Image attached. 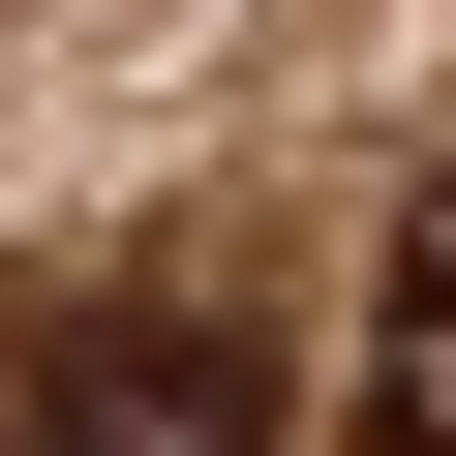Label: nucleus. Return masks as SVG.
Listing matches in <instances>:
<instances>
[{
  "label": "nucleus",
  "mask_w": 456,
  "mask_h": 456,
  "mask_svg": "<svg viewBox=\"0 0 456 456\" xmlns=\"http://www.w3.org/2000/svg\"><path fill=\"white\" fill-rule=\"evenodd\" d=\"M0 456H274V365L213 305H61L31 395H0Z\"/></svg>",
  "instance_id": "nucleus-1"
},
{
  "label": "nucleus",
  "mask_w": 456,
  "mask_h": 456,
  "mask_svg": "<svg viewBox=\"0 0 456 456\" xmlns=\"http://www.w3.org/2000/svg\"><path fill=\"white\" fill-rule=\"evenodd\" d=\"M365 456H456V152L395 183V244H365Z\"/></svg>",
  "instance_id": "nucleus-2"
}]
</instances>
